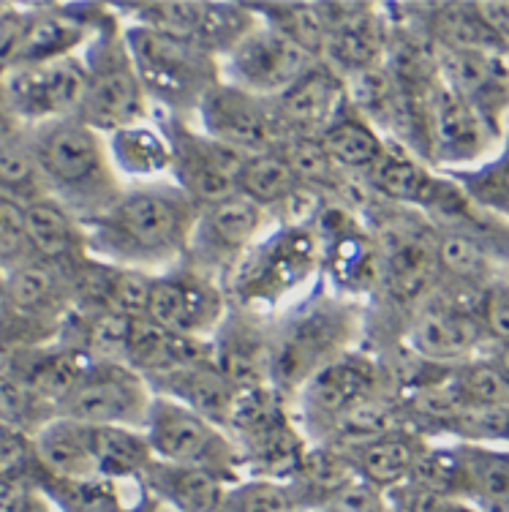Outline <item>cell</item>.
Wrapping results in <instances>:
<instances>
[{
	"label": "cell",
	"instance_id": "obj_17",
	"mask_svg": "<svg viewBox=\"0 0 509 512\" xmlns=\"http://www.w3.org/2000/svg\"><path fill=\"white\" fill-rule=\"evenodd\" d=\"M501 128L458 99L450 88L439 85L431 93V161L433 167L458 172L480 161L499 142Z\"/></svg>",
	"mask_w": 509,
	"mask_h": 512
},
{
	"label": "cell",
	"instance_id": "obj_20",
	"mask_svg": "<svg viewBox=\"0 0 509 512\" xmlns=\"http://www.w3.org/2000/svg\"><path fill=\"white\" fill-rule=\"evenodd\" d=\"M450 453V496L477 512H509V453L461 442Z\"/></svg>",
	"mask_w": 509,
	"mask_h": 512
},
{
	"label": "cell",
	"instance_id": "obj_11",
	"mask_svg": "<svg viewBox=\"0 0 509 512\" xmlns=\"http://www.w3.org/2000/svg\"><path fill=\"white\" fill-rule=\"evenodd\" d=\"M156 393L145 376L120 363L90 360L71 393L55 406V417H69L82 425H115L145 431L147 414Z\"/></svg>",
	"mask_w": 509,
	"mask_h": 512
},
{
	"label": "cell",
	"instance_id": "obj_15",
	"mask_svg": "<svg viewBox=\"0 0 509 512\" xmlns=\"http://www.w3.org/2000/svg\"><path fill=\"white\" fill-rule=\"evenodd\" d=\"M196 126L243 156L270 153L289 139L275 99L221 82L196 112Z\"/></svg>",
	"mask_w": 509,
	"mask_h": 512
},
{
	"label": "cell",
	"instance_id": "obj_10",
	"mask_svg": "<svg viewBox=\"0 0 509 512\" xmlns=\"http://www.w3.org/2000/svg\"><path fill=\"white\" fill-rule=\"evenodd\" d=\"M172 150V172L169 180L180 191H186L199 207H210L237 194V178L245 158L224 142H218L196 120L153 115Z\"/></svg>",
	"mask_w": 509,
	"mask_h": 512
},
{
	"label": "cell",
	"instance_id": "obj_12",
	"mask_svg": "<svg viewBox=\"0 0 509 512\" xmlns=\"http://www.w3.org/2000/svg\"><path fill=\"white\" fill-rule=\"evenodd\" d=\"M85 88L88 69L82 52L36 66H20L0 77V96L28 128L49 120L74 118L85 99Z\"/></svg>",
	"mask_w": 509,
	"mask_h": 512
},
{
	"label": "cell",
	"instance_id": "obj_36",
	"mask_svg": "<svg viewBox=\"0 0 509 512\" xmlns=\"http://www.w3.org/2000/svg\"><path fill=\"white\" fill-rule=\"evenodd\" d=\"M450 178L480 210L509 221V142L488 164L477 169H458L450 172Z\"/></svg>",
	"mask_w": 509,
	"mask_h": 512
},
{
	"label": "cell",
	"instance_id": "obj_27",
	"mask_svg": "<svg viewBox=\"0 0 509 512\" xmlns=\"http://www.w3.org/2000/svg\"><path fill=\"white\" fill-rule=\"evenodd\" d=\"M6 286L17 325L28 319H60V311L74 303V286L69 273L41 259H28L6 270Z\"/></svg>",
	"mask_w": 509,
	"mask_h": 512
},
{
	"label": "cell",
	"instance_id": "obj_19",
	"mask_svg": "<svg viewBox=\"0 0 509 512\" xmlns=\"http://www.w3.org/2000/svg\"><path fill=\"white\" fill-rule=\"evenodd\" d=\"M433 50L444 88L501 128V118L509 109V63L504 52Z\"/></svg>",
	"mask_w": 509,
	"mask_h": 512
},
{
	"label": "cell",
	"instance_id": "obj_34",
	"mask_svg": "<svg viewBox=\"0 0 509 512\" xmlns=\"http://www.w3.org/2000/svg\"><path fill=\"white\" fill-rule=\"evenodd\" d=\"M254 11L259 20L284 33L300 50L314 55L316 60L324 58L330 41V17L324 3H267L254 6Z\"/></svg>",
	"mask_w": 509,
	"mask_h": 512
},
{
	"label": "cell",
	"instance_id": "obj_35",
	"mask_svg": "<svg viewBox=\"0 0 509 512\" xmlns=\"http://www.w3.org/2000/svg\"><path fill=\"white\" fill-rule=\"evenodd\" d=\"M0 194L17 199L25 207L49 197L39 158L30 142V128L0 148Z\"/></svg>",
	"mask_w": 509,
	"mask_h": 512
},
{
	"label": "cell",
	"instance_id": "obj_8",
	"mask_svg": "<svg viewBox=\"0 0 509 512\" xmlns=\"http://www.w3.org/2000/svg\"><path fill=\"white\" fill-rule=\"evenodd\" d=\"M379 393H398V387L390 384V368L384 360L360 346L327 365L294 395L297 425L311 442L319 444L343 414Z\"/></svg>",
	"mask_w": 509,
	"mask_h": 512
},
{
	"label": "cell",
	"instance_id": "obj_23",
	"mask_svg": "<svg viewBox=\"0 0 509 512\" xmlns=\"http://www.w3.org/2000/svg\"><path fill=\"white\" fill-rule=\"evenodd\" d=\"M147 384L156 395L172 398L177 404L194 409L196 414H202L229 431L240 390L226 379L216 363L186 365V368H177L172 374L158 376Z\"/></svg>",
	"mask_w": 509,
	"mask_h": 512
},
{
	"label": "cell",
	"instance_id": "obj_38",
	"mask_svg": "<svg viewBox=\"0 0 509 512\" xmlns=\"http://www.w3.org/2000/svg\"><path fill=\"white\" fill-rule=\"evenodd\" d=\"M33 259L28 243V207L0 194V270Z\"/></svg>",
	"mask_w": 509,
	"mask_h": 512
},
{
	"label": "cell",
	"instance_id": "obj_46",
	"mask_svg": "<svg viewBox=\"0 0 509 512\" xmlns=\"http://www.w3.org/2000/svg\"><path fill=\"white\" fill-rule=\"evenodd\" d=\"M128 512H175V510H172V507H167V504H161L158 499H153V496H147V493L142 491L139 502L131 504V507H128Z\"/></svg>",
	"mask_w": 509,
	"mask_h": 512
},
{
	"label": "cell",
	"instance_id": "obj_22",
	"mask_svg": "<svg viewBox=\"0 0 509 512\" xmlns=\"http://www.w3.org/2000/svg\"><path fill=\"white\" fill-rule=\"evenodd\" d=\"M428 450H431V444L425 442V436L414 431L412 425H403V428H395L390 434L371 439L343 455L352 466L354 477H360L363 483L373 485L379 491L390 493L412 480L414 469L420 466Z\"/></svg>",
	"mask_w": 509,
	"mask_h": 512
},
{
	"label": "cell",
	"instance_id": "obj_9",
	"mask_svg": "<svg viewBox=\"0 0 509 512\" xmlns=\"http://www.w3.org/2000/svg\"><path fill=\"white\" fill-rule=\"evenodd\" d=\"M275 227L278 224L265 207L235 194L218 205L202 207L183 262L226 289V281L248 251Z\"/></svg>",
	"mask_w": 509,
	"mask_h": 512
},
{
	"label": "cell",
	"instance_id": "obj_31",
	"mask_svg": "<svg viewBox=\"0 0 509 512\" xmlns=\"http://www.w3.org/2000/svg\"><path fill=\"white\" fill-rule=\"evenodd\" d=\"M303 188L300 178L294 175L292 167L286 164V158L278 150L245 158L240 178H237V194L254 205L265 207L275 218V224H278V216L289 207V202L300 197Z\"/></svg>",
	"mask_w": 509,
	"mask_h": 512
},
{
	"label": "cell",
	"instance_id": "obj_30",
	"mask_svg": "<svg viewBox=\"0 0 509 512\" xmlns=\"http://www.w3.org/2000/svg\"><path fill=\"white\" fill-rule=\"evenodd\" d=\"M319 139L335 161V167L352 178H365L390 148L387 137L365 118L363 112L352 107V101L343 107L341 115L330 126L324 128Z\"/></svg>",
	"mask_w": 509,
	"mask_h": 512
},
{
	"label": "cell",
	"instance_id": "obj_41",
	"mask_svg": "<svg viewBox=\"0 0 509 512\" xmlns=\"http://www.w3.org/2000/svg\"><path fill=\"white\" fill-rule=\"evenodd\" d=\"M319 512H392L387 493L363 483L360 477H354L343 485L341 491H335L327 502L319 507Z\"/></svg>",
	"mask_w": 509,
	"mask_h": 512
},
{
	"label": "cell",
	"instance_id": "obj_33",
	"mask_svg": "<svg viewBox=\"0 0 509 512\" xmlns=\"http://www.w3.org/2000/svg\"><path fill=\"white\" fill-rule=\"evenodd\" d=\"M30 483L36 485L58 512H128L120 483L107 477H90V480H60L39 472Z\"/></svg>",
	"mask_w": 509,
	"mask_h": 512
},
{
	"label": "cell",
	"instance_id": "obj_47",
	"mask_svg": "<svg viewBox=\"0 0 509 512\" xmlns=\"http://www.w3.org/2000/svg\"><path fill=\"white\" fill-rule=\"evenodd\" d=\"M3 9H6V3H0V14H3Z\"/></svg>",
	"mask_w": 509,
	"mask_h": 512
},
{
	"label": "cell",
	"instance_id": "obj_32",
	"mask_svg": "<svg viewBox=\"0 0 509 512\" xmlns=\"http://www.w3.org/2000/svg\"><path fill=\"white\" fill-rule=\"evenodd\" d=\"M90 447H93L98 474L115 483H123V480L139 483L147 466L156 461V453L147 442L145 431H137V428L90 425Z\"/></svg>",
	"mask_w": 509,
	"mask_h": 512
},
{
	"label": "cell",
	"instance_id": "obj_28",
	"mask_svg": "<svg viewBox=\"0 0 509 512\" xmlns=\"http://www.w3.org/2000/svg\"><path fill=\"white\" fill-rule=\"evenodd\" d=\"M107 145L118 175L131 186L169 180L172 150H169L164 131L153 118L109 134Z\"/></svg>",
	"mask_w": 509,
	"mask_h": 512
},
{
	"label": "cell",
	"instance_id": "obj_16",
	"mask_svg": "<svg viewBox=\"0 0 509 512\" xmlns=\"http://www.w3.org/2000/svg\"><path fill=\"white\" fill-rule=\"evenodd\" d=\"M330 17V41L322 63L343 79L387 66L392 50L390 22L371 3H324Z\"/></svg>",
	"mask_w": 509,
	"mask_h": 512
},
{
	"label": "cell",
	"instance_id": "obj_14",
	"mask_svg": "<svg viewBox=\"0 0 509 512\" xmlns=\"http://www.w3.org/2000/svg\"><path fill=\"white\" fill-rule=\"evenodd\" d=\"M316 63L319 60L314 55L300 50L284 33L259 22L235 50L221 58V79L262 99H278Z\"/></svg>",
	"mask_w": 509,
	"mask_h": 512
},
{
	"label": "cell",
	"instance_id": "obj_7",
	"mask_svg": "<svg viewBox=\"0 0 509 512\" xmlns=\"http://www.w3.org/2000/svg\"><path fill=\"white\" fill-rule=\"evenodd\" d=\"M145 436L161 461L205 469L229 485L245 480L243 453L232 434L172 398H153Z\"/></svg>",
	"mask_w": 509,
	"mask_h": 512
},
{
	"label": "cell",
	"instance_id": "obj_42",
	"mask_svg": "<svg viewBox=\"0 0 509 512\" xmlns=\"http://www.w3.org/2000/svg\"><path fill=\"white\" fill-rule=\"evenodd\" d=\"M480 316L490 335V344H509V276L496 278L482 292Z\"/></svg>",
	"mask_w": 509,
	"mask_h": 512
},
{
	"label": "cell",
	"instance_id": "obj_5",
	"mask_svg": "<svg viewBox=\"0 0 509 512\" xmlns=\"http://www.w3.org/2000/svg\"><path fill=\"white\" fill-rule=\"evenodd\" d=\"M322 276L316 227H275L256 243L226 281L229 306L275 316L300 300V289Z\"/></svg>",
	"mask_w": 509,
	"mask_h": 512
},
{
	"label": "cell",
	"instance_id": "obj_37",
	"mask_svg": "<svg viewBox=\"0 0 509 512\" xmlns=\"http://www.w3.org/2000/svg\"><path fill=\"white\" fill-rule=\"evenodd\" d=\"M218 512H303L292 483L245 477L226 491Z\"/></svg>",
	"mask_w": 509,
	"mask_h": 512
},
{
	"label": "cell",
	"instance_id": "obj_43",
	"mask_svg": "<svg viewBox=\"0 0 509 512\" xmlns=\"http://www.w3.org/2000/svg\"><path fill=\"white\" fill-rule=\"evenodd\" d=\"M28 126H22L20 120H17V115L11 112L9 104L3 101V96H0V148L3 145H9L11 139L17 137V134H22Z\"/></svg>",
	"mask_w": 509,
	"mask_h": 512
},
{
	"label": "cell",
	"instance_id": "obj_25",
	"mask_svg": "<svg viewBox=\"0 0 509 512\" xmlns=\"http://www.w3.org/2000/svg\"><path fill=\"white\" fill-rule=\"evenodd\" d=\"M28 243L33 259L60 267L69 276L90 256L82 221L52 197L28 205Z\"/></svg>",
	"mask_w": 509,
	"mask_h": 512
},
{
	"label": "cell",
	"instance_id": "obj_40",
	"mask_svg": "<svg viewBox=\"0 0 509 512\" xmlns=\"http://www.w3.org/2000/svg\"><path fill=\"white\" fill-rule=\"evenodd\" d=\"M30 22H33V9L25 6H6L0 14V77L17 66L28 39Z\"/></svg>",
	"mask_w": 509,
	"mask_h": 512
},
{
	"label": "cell",
	"instance_id": "obj_26",
	"mask_svg": "<svg viewBox=\"0 0 509 512\" xmlns=\"http://www.w3.org/2000/svg\"><path fill=\"white\" fill-rule=\"evenodd\" d=\"M39 472L60 480H90L101 477L90 447V425L69 417H49L30 434Z\"/></svg>",
	"mask_w": 509,
	"mask_h": 512
},
{
	"label": "cell",
	"instance_id": "obj_4",
	"mask_svg": "<svg viewBox=\"0 0 509 512\" xmlns=\"http://www.w3.org/2000/svg\"><path fill=\"white\" fill-rule=\"evenodd\" d=\"M123 33L153 115L196 120L202 101L224 82L221 60L172 33L142 25H123Z\"/></svg>",
	"mask_w": 509,
	"mask_h": 512
},
{
	"label": "cell",
	"instance_id": "obj_13",
	"mask_svg": "<svg viewBox=\"0 0 509 512\" xmlns=\"http://www.w3.org/2000/svg\"><path fill=\"white\" fill-rule=\"evenodd\" d=\"M226 314L229 297L224 284L202 276L186 262L161 276H153L145 316L161 330L210 341Z\"/></svg>",
	"mask_w": 509,
	"mask_h": 512
},
{
	"label": "cell",
	"instance_id": "obj_6",
	"mask_svg": "<svg viewBox=\"0 0 509 512\" xmlns=\"http://www.w3.org/2000/svg\"><path fill=\"white\" fill-rule=\"evenodd\" d=\"M82 60L88 69V88L77 112L79 120L109 137L153 118V104L142 88L115 9H109L101 20L88 47L82 50Z\"/></svg>",
	"mask_w": 509,
	"mask_h": 512
},
{
	"label": "cell",
	"instance_id": "obj_3",
	"mask_svg": "<svg viewBox=\"0 0 509 512\" xmlns=\"http://www.w3.org/2000/svg\"><path fill=\"white\" fill-rule=\"evenodd\" d=\"M30 142L49 197L58 199L79 221L107 213L126 194L128 183L112 164L107 137L77 115L33 126Z\"/></svg>",
	"mask_w": 509,
	"mask_h": 512
},
{
	"label": "cell",
	"instance_id": "obj_39",
	"mask_svg": "<svg viewBox=\"0 0 509 512\" xmlns=\"http://www.w3.org/2000/svg\"><path fill=\"white\" fill-rule=\"evenodd\" d=\"M450 436H458L469 444L509 442V404L504 406H469L455 420Z\"/></svg>",
	"mask_w": 509,
	"mask_h": 512
},
{
	"label": "cell",
	"instance_id": "obj_24",
	"mask_svg": "<svg viewBox=\"0 0 509 512\" xmlns=\"http://www.w3.org/2000/svg\"><path fill=\"white\" fill-rule=\"evenodd\" d=\"M139 485L147 496H153L175 512H218L226 491L232 488L205 469L180 466L161 458L147 466L145 474L139 477Z\"/></svg>",
	"mask_w": 509,
	"mask_h": 512
},
{
	"label": "cell",
	"instance_id": "obj_44",
	"mask_svg": "<svg viewBox=\"0 0 509 512\" xmlns=\"http://www.w3.org/2000/svg\"><path fill=\"white\" fill-rule=\"evenodd\" d=\"M14 327H17V314H14V308H11L6 273L0 270V338H3V335H9Z\"/></svg>",
	"mask_w": 509,
	"mask_h": 512
},
{
	"label": "cell",
	"instance_id": "obj_29",
	"mask_svg": "<svg viewBox=\"0 0 509 512\" xmlns=\"http://www.w3.org/2000/svg\"><path fill=\"white\" fill-rule=\"evenodd\" d=\"M422 11V36L439 50L507 52V44L482 14L480 3H441L422 6Z\"/></svg>",
	"mask_w": 509,
	"mask_h": 512
},
{
	"label": "cell",
	"instance_id": "obj_2",
	"mask_svg": "<svg viewBox=\"0 0 509 512\" xmlns=\"http://www.w3.org/2000/svg\"><path fill=\"white\" fill-rule=\"evenodd\" d=\"M368 311L363 300L314 286L308 295L273 316L270 387L292 401L319 371L363 346Z\"/></svg>",
	"mask_w": 509,
	"mask_h": 512
},
{
	"label": "cell",
	"instance_id": "obj_18",
	"mask_svg": "<svg viewBox=\"0 0 509 512\" xmlns=\"http://www.w3.org/2000/svg\"><path fill=\"white\" fill-rule=\"evenodd\" d=\"M210 341H213V363L240 393L270 387L273 316L229 306V314Z\"/></svg>",
	"mask_w": 509,
	"mask_h": 512
},
{
	"label": "cell",
	"instance_id": "obj_1",
	"mask_svg": "<svg viewBox=\"0 0 509 512\" xmlns=\"http://www.w3.org/2000/svg\"><path fill=\"white\" fill-rule=\"evenodd\" d=\"M199 213L172 180L128 186L107 213L82 221L85 246L98 262L161 276L183 265Z\"/></svg>",
	"mask_w": 509,
	"mask_h": 512
},
{
	"label": "cell",
	"instance_id": "obj_21",
	"mask_svg": "<svg viewBox=\"0 0 509 512\" xmlns=\"http://www.w3.org/2000/svg\"><path fill=\"white\" fill-rule=\"evenodd\" d=\"M275 104L289 137H319L349 104V90L346 79L319 60L297 85L281 93Z\"/></svg>",
	"mask_w": 509,
	"mask_h": 512
},
{
	"label": "cell",
	"instance_id": "obj_48",
	"mask_svg": "<svg viewBox=\"0 0 509 512\" xmlns=\"http://www.w3.org/2000/svg\"><path fill=\"white\" fill-rule=\"evenodd\" d=\"M390 510H392V507H390ZM392 512H395V510H392Z\"/></svg>",
	"mask_w": 509,
	"mask_h": 512
},
{
	"label": "cell",
	"instance_id": "obj_45",
	"mask_svg": "<svg viewBox=\"0 0 509 512\" xmlns=\"http://www.w3.org/2000/svg\"><path fill=\"white\" fill-rule=\"evenodd\" d=\"M490 363L499 368V374L504 376L509 382V344H499V346H490Z\"/></svg>",
	"mask_w": 509,
	"mask_h": 512
}]
</instances>
